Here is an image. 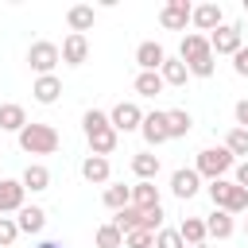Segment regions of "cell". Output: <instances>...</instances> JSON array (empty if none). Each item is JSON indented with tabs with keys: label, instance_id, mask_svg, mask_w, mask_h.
Listing matches in <instances>:
<instances>
[{
	"label": "cell",
	"instance_id": "cell-1",
	"mask_svg": "<svg viewBox=\"0 0 248 248\" xmlns=\"http://www.w3.org/2000/svg\"><path fill=\"white\" fill-rule=\"evenodd\" d=\"M81 128H85V140H89L93 155H108V151L116 147V128H112V120H108L101 108H89V112L81 116Z\"/></svg>",
	"mask_w": 248,
	"mask_h": 248
},
{
	"label": "cell",
	"instance_id": "cell-2",
	"mask_svg": "<svg viewBox=\"0 0 248 248\" xmlns=\"http://www.w3.org/2000/svg\"><path fill=\"white\" fill-rule=\"evenodd\" d=\"M178 58L190 66V74H194V78H209V74H213V46H209V39H205V35H186V39H182Z\"/></svg>",
	"mask_w": 248,
	"mask_h": 248
},
{
	"label": "cell",
	"instance_id": "cell-3",
	"mask_svg": "<svg viewBox=\"0 0 248 248\" xmlns=\"http://www.w3.org/2000/svg\"><path fill=\"white\" fill-rule=\"evenodd\" d=\"M19 147L27 155H54L58 151V128L54 124H27L19 132Z\"/></svg>",
	"mask_w": 248,
	"mask_h": 248
},
{
	"label": "cell",
	"instance_id": "cell-4",
	"mask_svg": "<svg viewBox=\"0 0 248 248\" xmlns=\"http://www.w3.org/2000/svg\"><path fill=\"white\" fill-rule=\"evenodd\" d=\"M209 198H213V205L225 209V213H248V190L236 186V182H229V178L209 182Z\"/></svg>",
	"mask_w": 248,
	"mask_h": 248
},
{
	"label": "cell",
	"instance_id": "cell-5",
	"mask_svg": "<svg viewBox=\"0 0 248 248\" xmlns=\"http://www.w3.org/2000/svg\"><path fill=\"white\" fill-rule=\"evenodd\" d=\"M232 167V155H229V147H205V151H198V174L202 178H209V182H217V178H225V170Z\"/></svg>",
	"mask_w": 248,
	"mask_h": 248
},
{
	"label": "cell",
	"instance_id": "cell-6",
	"mask_svg": "<svg viewBox=\"0 0 248 248\" xmlns=\"http://www.w3.org/2000/svg\"><path fill=\"white\" fill-rule=\"evenodd\" d=\"M58 58H62V50L54 46V43H31V50H27V62H31V70L39 74V78H46V74H54V66H58Z\"/></svg>",
	"mask_w": 248,
	"mask_h": 248
},
{
	"label": "cell",
	"instance_id": "cell-7",
	"mask_svg": "<svg viewBox=\"0 0 248 248\" xmlns=\"http://www.w3.org/2000/svg\"><path fill=\"white\" fill-rule=\"evenodd\" d=\"M209 46L213 54H236L244 43H240V23H221L213 35H209Z\"/></svg>",
	"mask_w": 248,
	"mask_h": 248
},
{
	"label": "cell",
	"instance_id": "cell-8",
	"mask_svg": "<svg viewBox=\"0 0 248 248\" xmlns=\"http://www.w3.org/2000/svg\"><path fill=\"white\" fill-rule=\"evenodd\" d=\"M190 16H194V8H190L186 0H167L163 12H159V23H163L167 31H182V27L190 23Z\"/></svg>",
	"mask_w": 248,
	"mask_h": 248
},
{
	"label": "cell",
	"instance_id": "cell-9",
	"mask_svg": "<svg viewBox=\"0 0 248 248\" xmlns=\"http://www.w3.org/2000/svg\"><path fill=\"white\" fill-rule=\"evenodd\" d=\"M108 120H112V128H116V132H136V128L143 124V112H140V105H136V101H120V105L108 112Z\"/></svg>",
	"mask_w": 248,
	"mask_h": 248
},
{
	"label": "cell",
	"instance_id": "cell-10",
	"mask_svg": "<svg viewBox=\"0 0 248 248\" xmlns=\"http://www.w3.org/2000/svg\"><path fill=\"white\" fill-rule=\"evenodd\" d=\"M140 132H143V140H147L151 147L167 143V140H170V128H167V112H147V116H143V124H140Z\"/></svg>",
	"mask_w": 248,
	"mask_h": 248
},
{
	"label": "cell",
	"instance_id": "cell-11",
	"mask_svg": "<svg viewBox=\"0 0 248 248\" xmlns=\"http://www.w3.org/2000/svg\"><path fill=\"white\" fill-rule=\"evenodd\" d=\"M23 182H16V178H0V217L4 213H19L23 209Z\"/></svg>",
	"mask_w": 248,
	"mask_h": 248
},
{
	"label": "cell",
	"instance_id": "cell-12",
	"mask_svg": "<svg viewBox=\"0 0 248 248\" xmlns=\"http://www.w3.org/2000/svg\"><path fill=\"white\" fill-rule=\"evenodd\" d=\"M136 62H140L143 74H159L163 62H167V50H163L159 43H140V46H136Z\"/></svg>",
	"mask_w": 248,
	"mask_h": 248
},
{
	"label": "cell",
	"instance_id": "cell-13",
	"mask_svg": "<svg viewBox=\"0 0 248 248\" xmlns=\"http://www.w3.org/2000/svg\"><path fill=\"white\" fill-rule=\"evenodd\" d=\"M170 190H174V198H182V202H186V198H194V194L202 190V174L182 167V170H174V174H170Z\"/></svg>",
	"mask_w": 248,
	"mask_h": 248
},
{
	"label": "cell",
	"instance_id": "cell-14",
	"mask_svg": "<svg viewBox=\"0 0 248 248\" xmlns=\"http://www.w3.org/2000/svg\"><path fill=\"white\" fill-rule=\"evenodd\" d=\"M190 19H194V27H202V31H217L221 19H225V12H221V4H198Z\"/></svg>",
	"mask_w": 248,
	"mask_h": 248
},
{
	"label": "cell",
	"instance_id": "cell-15",
	"mask_svg": "<svg viewBox=\"0 0 248 248\" xmlns=\"http://www.w3.org/2000/svg\"><path fill=\"white\" fill-rule=\"evenodd\" d=\"M85 54H89V43H85V35H66V43H62V62H70V66H81V62H85Z\"/></svg>",
	"mask_w": 248,
	"mask_h": 248
},
{
	"label": "cell",
	"instance_id": "cell-16",
	"mask_svg": "<svg viewBox=\"0 0 248 248\" xmlns=\"http://www.w3.org/2000/svg\"><path fill=\"white\" fill-rule=\"evenodd\" d=\"M132 205H136V209H155V205H163V202H159V186H155V182H136V186H132Z\"/></svg>",
	"mask_w": 248,
	"mask_h": 248
},
{
	"label": "cell",
	"instance_id": "cell-17",
	"mask_svg": "<svg viewBox=\"0 0 248 248\" xmlns=\"http://www.w3.org/2000/svg\"><path fill=\"white\" fill-rule=\"evenodd\" d=\"M205 232H209V236H217V240H229V236H232V213L213 209V213L205 217Z\"/></svg>",
	"mask_w": 248,
	"mask_h": 248
},
{
	"label": "cell",
	"instance_id": "cell-18",
	"mask_svg": "<svg viewBox=\"0 0 248 248\" xmlns=\"http://www.w3.org/2000/svg\"><path fill=\"white\" fill-rule=\"evenodd\" d=\"M31 93H35V101H39V105H54V101H58V93H62V81H58L54 74H46V78H39V81H35V89H31Z\"/></svg>",
	"mask_w": 248,
	"mask_h": 248
},
{
	"label": "cell",
	"instance_id": "cell-19",
	"mask_svg": "<svg viewBox=\"0 0 248 248\" xmlns=\"http://www.w3.org/2000/svg\"><path fill=\"white\" fill-rule=\"evenodd\" d=\"M19 182H23V190L39 194V190H46V186H50V170H46L43 163H31V167L23 170V178H19Z\"/></svg>",
	"mask_w": 248,
	"mask_h": 248
},
{
	"label": "cell",
	"instance_id": "cell-20",
	"mask_svg": "<svg viewBox=\"0 0 248 248\" xmlns=\"http://www.w3.org/2000/svg\"><path fill=\"white\" fill-rule=\"evenodd\" d=\"M16 225H19V232H43L46 213H43L39 205H23V209H19V217H16Z\"/></svg>",
	"mask_w": 248,
	"mask_h": 248
},
{
	"label": "cell",
	"instance_id": "cell-21",
	"mask_svg": "<svg viewBox=\"0 0 248 248\" xmlns=\"http://www.w3.org/2000/svg\"><path fill=\"white\" fill-rule=\"evenodd\" d=\"M0 128H4V132H23V128H27V112H23L19 105H12V101L0 105Z\"/></svg>",
	"mask_w": 248,
	"mask_h": 248
},
{
	"label": "cell",
	"instance_id": "cell-22",
	"mask_svg": "<svg viewBox=\"0 0 248 248\" xmlns=\"http://www.w3.org/2000/svg\"><path fill=\"white\" fill-rule=\"evenodd\" d=\"M66 23H70V31H74V35L89 31V27H93V8H89V4H74V8L66 12Z\"/></svg>",
	"mask_w": 248,
	"mask_h": 248
},
{
	"label": "cell",
	"instance_id": "cell-23",
	"mask_svg": "<svg viewBox=\"0 0 248 248\" xmlns=\"http://www.w3.org/2000/svg\"><path fill=\"white\" fill-rule=\"evenodd\" d=\"M159 78H163L167 85H186V78H190V66H186L182 58H167V62H163V70H159Z\"/></svg>",
	"mask_w": 248,
	"mask_h": 248
},
{
	"label": "cell",
	"instance_id": "cell-24",
	"mask_svg": "<svg viewBox=\"0 0 248 248\" xmlns=\"http://www.w3.org/2000/svg\"><path fill=\"white\" fill-rule=\"evenodd\" d=\"M132 170H136V178H140V182H151V178L159 174V155H151V151H140V155L132 159Z\"/></svg>",
	"mask_w": 248,
	"mask_h": 248
},
{
	"label": "cell",
	"instance_id": "cell-25",
	"mask_svg": "<svg viewBox=\"0 0 248 248\" xmlns=\"http://www.w3.org/2000/svg\"><path fill=\"white\" fill-rule=\"evenodd\" d=\"M108 159L105 155H89L85 163H81V174H85V182H108Z\"/></svg>",
	"mask_w": 248,
	"mask_h": 248
},
{
	"label": "cell",
	"instance_id": "cell-26",
	"mask_svg": "<svg viewBox=\"0 0 248 248\" xmlns=\"http://www.w3.org/2000/svg\"><path fill=\"white\" fill-rule=\"evenodd\" d=\"M178 236H182L186 248H190V244H205L209 232H205V221H202V217H186V221L178 225Z\"/></svg>",
	"mask_w": 248,
	"mask_h": 248
},
{
	"label": "cell",
	"instance_id": "cell-27",
	"mask_svg": "<svg viewBox=\"0 0 248 248\" xmlns=\"http://www.w3.org/2000/svg\"><path fill=\"white\" fill-rule=\"evenodd\" d=\"M190 112L186 108H167V128H170V140H182V136H190Z\"/></svg>",
	"mask_w": 248,
	"mask_h": 248
},
{
	"label": "cell",
	"instance_id": "cell-28",
	"mask_svg": "<svg viewBox=\"0 0 248 248\" xmlns=\"http://www.w3.org/2000/svg\"><path fill=\"white\" fill-rule=\"evenodd\" d=\"M163 85H167V81H163L159 74H143V70L136 74V93H140V97H159Z\"/></svg>",
	"mask_w": 248,
	"mask_h": 248
},
{
	"label": "cell",
	"instance_id": "cell-29",
	"mask_svg": "<svg viewBox=\"0 0 248 248\" xmlns=\"http://www.w3.org/2000/svg\"><path fill=\"white\" fill-rule=\"evenodd\" d=\"M105 205H108L112 213H120L124 205H132V186H124V182H120V186H108V190H105Z\"/></svg>",
	"mask_w": 248,
	"mask_h": 248
},
{
	"label": "cell",
	"instance_id": "cell-30",
	"mask_svg": "<svg viewBox=\"0 0 248 248\" xmlns=\"http://www.w3.org/2000/svg\"><path fill=\"white\" fill-rule=\"evenodd\" d=\"M97 248H124V232L108 221V225H101L97 229Z\"/></svg>",
	"mask_w": 248,
	"mask_h": 248
},
{
	"label": "cell",
	"instance_id": "cell-31",
	"mask_svg": "<svg viewBox=\"0 0 248 248\" xmlns=\"http://www.w3.org/2000/svg\"><path fill=\"white\" fill-rule=\"evenodd\" d=\"M124 248H155V232L132 229V232H124Z\"/></svg>",
	"mask_w": 248,
	"mask_h": 248
},
{
	"label": "cell",
	"instance_id": "cell-32",
	"mask_svg": "<svg viewBox=\"0 0 248 248\" xmlns=\"http://www.w3.org/2000/svg\"><path fill=\"white\" fill-rule=\"evenodd\" d=\"M225 147H229V155H248V132L244 128H232L225 136Z\"/></svg>",
	"mask_w": 248,
	"mask_h": 248
},
{
	"label": "cell",
	"instance_id": "cell-33",
	"mask_svg": "<svg viewBox=\"0 0 248 248\" xmlns=\"http://www.w3.org/2000/svg\"><path fill=\"white\" fill-rule=\"evenodd\" d=\"M155 248H186V240L178 236V229H159L155 232Z\"/></svg>",
	"mask_w": 248,
	"mask_h": 248
},
{
	"label": "cell",
	"instance_id": "cell-34",
	"mask_svg": "<svg viewBox=\"0 0 248 248\" xmlns=\"http://www.w3.org/2000/svg\"><path fill=\"white\" fill-rule=\"evenodd\" d=\"M16 236H19V225H16L12 217H0V248L16 244Z\"/></svg>",
	"mask_w": 248,
	"mask_h": 248
},
{
	"label": "cell",
	"instance_id": "cell-35",
	"mask_svg": "<svg viewBox=\"0 0 248 248\" xmlns=\"http://www.w3.org/2000/svg\"><path fill=\"white\" fill-rule=\"evenodd\" d=\"M232 70H236L240 78H248V46H240V50L232 54Z\"/></svg>",
	"mask_w": 248,
	"mask_h": 248
},
{
	"label": "cell",
	"instance_id": "cell-36",
	"mask_svg": "<svg viewBox=\"0 0 248 248\" xmlns=\"http://www.w3.org/2000/svg\"><path fill=\"white\" fill-rule=\"evenodd\" d=\"M236 124L248 132V97H244V101H236Z\"/></svg>",
	"mask_w": 248,
	"mask_h": 248
},
{
	"label": "cell",
	"instance_id": "cell-37",
	"mask_svg": "<svg viewBox=\"0 0 248 248\" xmlns=\"http://www.w3.org/2000/svg\"><path fill=\"white\" fill-rule=\"evenodd\" d=\"M236 186H244V190H248V159L236 167Z\"/></svg>",
	"mask_w": 248,
	"mask_h": 248
},
{
	"label": "cell",
	"instance_id": "cell-38",
	"mask_svg": "<svg viewBox=\"0 0 248 248\" xmlns=\"http://www.w3.org/2000/svg\"><path fill=\"white\" fill-rule=\"evenodd\" d=\"M39 248H62V244H58V240H43Z\"/></svg>",
	"mask_w": 248,
	"mask_h": 248
},
{
	"label": "cell",
	"instance_id": "cell-39",
	"mask_svg": "<svg viewBox=\"0 0 248 248\" xmlns=\"http://www.w3.org/2000/svg\"><path fill=\"white\" fill-rule=\"evenodd\" d=\"M190 248H209V244H190Z\"/></svg>",
	"mask_w": 248,
	"mask_h": 248
},
{
	"label": "cell",
	"instance_id": "cell-40",
	"mask_svg": "<svg viewBox=\"0 0 248 248\" xmlns=\"http://www.w3.org/2000/svg\"><path fill=\"white\" fill-rule=\"evenodd\" d=\"M244 12H248V0H244Z\"/></svg>",
	"mask_w": 248,
	"mask_h": 248
},
{
	"label": "cell",
	"instance_id": "cell-41",
	"mask_svg": "<svg viewBox=\"0 0 248 248\" xmlns=\"http://www.w3.org/2000/svg\"><path fill=\"white\" fill-rule=\"evenodd\" d=\"M244 232H248V221H244Z\"/></svg>",
	"mask_w": 248,
	"mask_h": 248
}]
</instances>
